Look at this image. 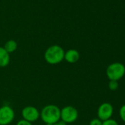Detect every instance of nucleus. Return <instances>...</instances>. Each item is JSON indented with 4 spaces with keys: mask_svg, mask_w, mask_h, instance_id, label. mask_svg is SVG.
Wrapping results in <instances>:
<instances>
[{
    "mask_svg": "<svg viewBox=\"0 0 125 125\" xmlns=\"http://www.w3.org/2000/svg\"><path fill=\"white\" fill-rule=\"evenodd\" d=\"M65 51L59 45H52L44 53V60L50 65H57L64 60Z\"/></svg>",
    "mask_w": 125,
    "mask_h": 125,
    "instance_id": "f257e3e1",
    "label": "nucleus"
},
{
    "mask_svg": "<svg viewBox=\"0 0 125 125\" xmlns=\"http://www.w3.org/2000/svg\"><path fill=\"white\" fill-rule=\"evenodd\" d=\"M40 118L45 124H55L60 120V109L55 104H47L40 112Z\"/></svg>",
    "mask_w": 125,
    "mask_h": 125,
    "instance_id": "f03ea898",
    "label": "nucleus"
},
{
    "mask_svg": "<svg viewBox=\"0 0 125 125\" xmlns=\"http://www.w3.org/2000/svg\"><path fill=\"white\" fill-rule=\"evenodd\" d=\"M125 74V66L121 62H115L110 64L106 69V75L109 80L118 81Z\"/></svg>",
    "mask_w": 125,
    "mask_h": 125,
    "instance_id": "7ed1b4c3",
    "label": "nucleus"
},
{
    "mask_svg": "<svg viewBox=\"0 0 125 125\" xmlns=\"http://www.w3.org/2000/svg\"><path fill=\"white\" fill-rule=\"evenodd\" d=\"M78 116V110L74 106L68 105L60 109V120L66 124H70L76 121Z\"/></svg>",
    "mask_w": 125,
    "mask_h": 125,
    "instance_id": "20e7f679",
    "label": "nucleus"
},
{
    "mask_svg": "<svg viewBox=\"0 0 125 125\" xmlns=\"http://www.w3.org/2000/svg\"><path fill=\"white\" fill-rule=\"evenodd\" d=\"M15 118L14 110L9 105L0 107V125H9Z\"/></svg>",
    "mask_w": 125,
    "mask_h": 125,
    "instance_id": "39448f33",
    "label": "nucleus"
},
{
    "mask_svg": "<svg viewBox=\"0 0 125 125\" xmlns=\"http://www.w3.org/2000/svg\"><path fill=\"white\" fill-rule=\"evenodd\" d=\"M113 113V107L109 102H104L99 105L97 110L98 118L104 121L111 118Z\"/></svg>",
    "mask_w": 125,
    "mask_h": 125,
    "instance_id": "423d86ee",
    "label": "nucleus"
},
{
    "mask_svg": "<svg viewBox=\"0 0 125 125\" xmlns=\"http://www.w3.org/2000/svg\"><path fill=\"white\" fill-rule=\"evenodd\" d=\"M22 119L29 122H34L40 118V111L34 106H26L21 110Z\"/></svg>",
    "mask_w": 125,
    "mask_h": 125,
    "instance_id": "0eeeda50",
    "label": "nucleus"
},
{
    "mask_svg": "<svg viewBox=\"0 0 125 125\" xmlns=\"http://www.w3.org/2000/svg\"><path fill=\"white\" fill-rule=\"evenodd\" d=\"M80 55L77 50L74 49H71L65 52L64 60L69 63H75L80 60Z\"/></svg>",
    "mask_w": 125,
    "mask_h": 125,
    "instance_id": "6e6552de",
    "label": "nucleus"
},
{
    "mask_svg": "<svg viewBox=\"0 0 125 125\" xmlns=\"http://www.w3.org/2000/svg\"><path fill=\"white\" fill-rule=\"evenodd\" d=\"M10 61V54L4 49V47L0 46V67H7Z\"/></svg>",
    "mask_w": 125,
    "mask_h": 125,
    "instance_id": "1a4fd4ad",
    "label": "nucleus"
},
{
    "mask_svg": "<svg viewBox=\"0 0 125 125\" xmlns=\"http://www.w3.org/2000/svg\"><path fill=\"white\" fill-rule=\"evenodd\" d=\"M4 49L9 53H13L14 52L16 49H17V47H18V43L16 41L14 40H9L8 41L5 45H4Z\"/></svg>",
    "mask_w": 125,
    "mask_h": 125,
    "instance_id": "9d476101",
    "label": "nucleus"
},
{
    "mask_svg": "<svg viewBox=\"0 0 125 125\" xmlns=\"http://www.w3.org/2000/svg\"><path fill=\"white\" fill-rule=\"evenodd\" d=\"M108 88L110 91H115L118 88V83L115 80H110L108 83Z\"/></svg>",
    "mask_w": 125,
    "mask_h": 125,
    "instance_id": "9b49d317",
    "label": "nucleus"
},
{
    "mask_svg": "<svg viewBox=\"0 0 125 125\" xmlns=\"http://www.w3.org/2000/svg\"><path fill=\"white\" fill-rule=\"evenodd\" d=\"M119 115L121 120L125 123V104H123L119 110Z\"/></svg>",
    "mask_w": 125,
    "mask_h": 125,
    "instance_id": "f8f14e48",
    "label": "nucleus"
},
{
    "mask_svg": "<svg viewBox=\"0 0 125 125\" xmlns=\"http://www.w3.org/2000/svg\"><path fill=\"white\" fill-rule=\"evenodd\" d=\"M102 125H118V124L115 120L110 118L108 120L102 121Z\"/></svg>",
    "mask_w": 125,
    "mask_h": 125,
    "instance_id": "ddd939ff",
    "label": "nucleus"
},
{
    "mask_svg": "<svg viewBox=\"0 0 125 125\" xmlns=\"http://www.w3.org/2000/svg\"><path fill=\"white\" fill-rule=\"evenodd\" d=\"M89 125H102V121L98 118H95L90 121Z\"/></svg>",
    "mask_w": 125,
    "mask_h": 125,
    "instance_id": "4468645a",
    "label": "nucleus"
},
{
    "mask_svg": "<svg viewBox=\"0 0 125 125\" xmlns=\"http://www.w3.org/2000/svg\"><path fill=\"white\" fill-rule=\"evenodd\" d=\"M16 125H32V123L29 122L24 119H21L16 123Z\"/></svg>",
    "mask_w": 125,
    "mask_h": 125,
    "instance_id": "2eb2a0df",
    "label": "nucleus"
},
{
    "mask_svg": "<svg viewBox=\"0 0 125 125\" xmlns=\"http://www.w3.org/2000/svg\"><path fill=\"white\" fill-rule=\"evenodd\" d=\"M54 125H67V124H66L65 122H63L62 121L60 120L59 121H57V123L54 124Z\"/></svg>",
    "mask_w": 125,
    "mask_h": 125,
    "instance_id": "dca6fc26",
    "label": "nucleus"
},
{
    "mask_svg": "<svg viewBox=\"0 0 125 125\" xmlns=\"http://www.w3.org/2000/svg\"><path fill=\"white\" fill-rule=\"evenodd\" d=\"M45 125H54V124H46Z\"/></svg>",
    "mask_w": 125,
    "mask_h": 125,
    "instance_id": "f3484780",
    "label": "nucleus"
}]
</instances>
